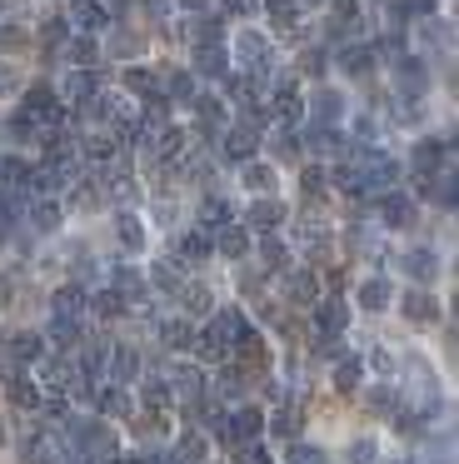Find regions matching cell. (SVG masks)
Instances as JSON below:
<instances>
[{"label":"cell","mask_w":459,"mask_h":464,"mask_svg":"<svg viewBox=\"0 0 459 464\" xmlns=\"http://www.w3.org/2000/svg\"><path fill=\"white\" fill-rule=\"evenodd\" d=\"M220 15H225V21H255L259 15V0H220Z\"/></svg>","instance_id":"obj_56"},{"label":"cell","mask_w":459,"mask_h":464,"mask_svg":"<svg viewBox=\"0 0 459 464\" xmlns=\"http://www.w3.org/2000/svg\"><path fill=\"white\" fill-rule=\"evenodd\" d=\"M70 35H75V31H70V21H65V15H40L35 41L45 45V55H50V61H55V55L65 51V41H70Z\"/></svg>","instance_id":"obj_27"},{"label":"cell","mask_w":459,"mask_h":464,"mask_svg":"<svg viewBox=\"0 0 459 464\" xmlns=\"http://www.w3.org/2000/svg\"><path fill=\"white\" fill-rule=\"evenodd\" d=\"M279 225H285V205H279L275 195H259V200H249V210H245V230L275 235Z\"/></svg>","instance_id":"obj_16"},{"label":"cell","mask_w":459,"mask_h":464,"mask_svg":"<svg viewBox=\"0 0 459 464\" xmlns=\"http://www.w3.org/2000/svg\"><path fill=\"white\" fill-rule=\"evenodd\" d=\"M100 91H105V75H100V71H65V75H60V85H55L60 105H90Z\"/></svg>","instance_id":"obj_11"},{"label":"cell","mask_w":459,"mask_h":464,"mask_svg":"<svg viewBox=\"0 0 459 464\" xmlns=\"http://www.w3.org/2000/svg\"><path fill=\"white\" fill-rule=\"evenodd\" d=\"M70 21L80 25V35L110 31V0H70Z\"/></svg>","instance_id":"obj_18"},{"label":"cell","mask_w":459,"mask_h":464,"mask_svg":"<svg viewBox=\"0 0 459 464\" xmlns=\"http://www.w3.org/2000/svg\"><path fill=\"white\" fill-rule=\"evenodd\" d=\"M355 300H359V310H365V314H379V310H389V304H395V290H389L385 275H365V280H359V290H355Z\"/></svg>","instance_id":"obj_21"},{"label":"cell","mask_w":459,"mask_h":464,"mask_svg":"<svg viewBox=\"0 0 459 464\" xmlns=\"http://www.w3.org/2000/svg\"><path fill=\"white\" fill-rule=\"evenodd\" d=\"M259 434H265V410H255V404H239V410H230V440L255 444Z\"/></svg>","instance_id":"obj_25"},{"label":"cell","mask_w":459,"mask_h":464,"mask_svg":"<svg viewBox=\"0 0 459 464\" xmlns=\"http://www.w3.org/2000/svg\"><path fill=\"white\" fill-rule=\"evenodd\" d=\"M299 250H305L309 260H325V255H329V230L319 220H305V225H299Z\"/></svg>","instance_id":"obj_43"},{"label":"cell","mask_w":459,"mask_h":464,"mask_svg":"<svg viewBox=\"0 0 459 464\" xmlns=\"http://www.w3.org/2000/svg\"><path fill=\"white\" fill-rule=\"evenodd\" d=\"M449 150H454V145L439 140V135H419V140L409 145V170H415L419 180H429V175L449 170Z\"/></svg>","instance_id":"obj_8"},{"label":"cell","mask_w":459,"mask_h":464,"mask_svg":"<svg viewBox=\"0 0 459 464\" xmlns=\"http://www.w3.org/2000/svg\"><path fill=\"white\" fill-rule=\"evenodd\" d=\"M295 5H329V0H295Z\"/></svg>","instance_id":"obj_62"},{"label":"cell","mask_w":459,"mask_h":464,"mask_svg":"<svg viewBox=\"0 0 459 464\" xmlns=\"http://www.w3.org/2000/svg\"><path fill=\"white\" fill-rule=\"evenodd\" d=\"M5 354L10 360H25V364H40L45 360V334H30V330H15V334H5Z\"/></svg>","instance_id":"obj_29"},{"label":"cell","mask_w":459,"mask_h":464,"mask_svg":"<svg viewBox=\"0 0 459 464\" xmlns=\"http://www.w3.org/2000/svg\"><path fill=\"white\" fill-rule=\"evenodd\" d=\"M389 85H395L399 101H425L429 85H435V71H429V61H419L415 51H405L399 61H389Z\"/></svg>","instance_id":"obj_4"},{"label":"cell","mask_w":459,"mask_h":464,"mask_svg":"<svg viewBox=\"0 0 459 464\" xmlns=\"http://www.w3.org/2000/svg\"><path fill=\"white\" fill-rule=\"evenodd\" d=\"M249 334V320L245 310H235V304H225V310L210 314L205 330H195V350L205 354V360H225V354H235V344Z\"/></svg>","instance_id":"obj_2"},{"label":"cell","mask_w":459,"mask_h":464,"mask_svg":"<svg viewBox=\"0 0 459 464\" xmlns=\"http://www.w3.org/2000/svg\"><path fill=\"white\" fill-rule=\"evenodd\" d=\"M239 464H275V459H269V450H265V444H245Z\"/></svg>","instance_id":"obj_58"},{"label":"cell","mask_w":459,"mask_h":464,"mask_svg":"<svg viewBox=\"0 0 459 464\" xmlns=\"http://www.w3.org/2000/svg\"><path fill=\"white\" fill-rule=\"evenodd\" d=\"M225 225H235V210H230V200H220V195H205V200H200V225H195V230L220 235Z\"/></svg>","instance_id":"obj_30"},{"label":"cell","mask_w":459,"mask_h":464,"mask_svg":"<svg viewBox=\"0 0 459 464\" xmlns=\"http://www.w3.org/2000/svg\"><path fill=\"white\" fill-rule=\"evenodd\" d=\"M335 71L345 75V81H375L379 61H375V51H369L365 41H349V45L335 51Z\"/></svg>","instance_id":"obj_12"},{"label":"cell","mask_w":459,"mask_h":464,"mask_svg":"<svg viewBox=\"0 0 459 464\" xmlns=\"http://www.w3.org/2000/svg\"><path fill=\"white\" fill-rule=\"evenodd\" d=\"M369 364H375V370L385 374V380H395V370H399V360L385 350V344H375V350H369Z\"/></svg>","instance_id":"obj_57"},{"label":"cell","mask_w":459,"mask_h":464,"mask_svg":"<svg viewBox=\"0 0 459 464\" xmlns=\"http://www.w3.org/2000/svg\"><path fill=\"white\" fill-rule=\"evenodd\" d=\"M60 55H65L70 71H95L100 65V35H70Z\"/></svg>","instance_id":"obj_24"},{"label":"cell","mask_w":459,"mask_h":464,"mask_svg":"<svg viewBox=\"0 0 459 464\" xmlns=\"http://www.w3.org/2000/svg\"><path fill=\"white\" fill-rule=\"evenodd\" d=\"M140 400H145L150 414H165L170 410V384L165 380H145V384H140Z\"/></svg>","instance_id":"obj_50"},{"label":"cell","mask_w":459,"mask_h":464,"mask_svg":"<svg viewBox=\"0 0 459 464\" xmlns=\"http://www.w3.org/2000/svg\"><path fill=\"white\" fill-rule=\"evenodd\" d=\"M275 434H295V414H289V410L275 414Z\"/></svg>","instance_id":"obj_61"},{"label":"cell","mask_w":459,"mask_h":464,"mask_svg":"<svg viewBox=\"0 0 459 464\" xmlns=\"http://www.w3.org/2000/svg\"><path fill=\"white\" fill-rule=\"evenodd\" d=\"M60 200H30V230L35 235H55L60 230Z\"/></svg>","instance_id":"obj_42"},{"label":"cell","mask_w":459,"mask_h":464,"mask_svg":"<svg viewBox=\"0 0 459 464\" xmlns=\"http://www.w3.org/2000/svg\"><path fill=\"white\" fill-rule=\"evenodd\" d=\"M425 185V200H435V205H454V170H439V175H429V180H419Z\"/></svg>","instance_id":"obj_47"},{"label":"cell","mask_w":459,"mask_h":464,"mask_svg":"<svg viewBox=\"0 0 459 464\" xmlns=\"http://www.w3.org/2000/svg\"><path fill=\"white\" fill-rule=\"evenodd\" d=\"M0 374H5V394H10V404H20V410H35V404H40V390H35V380H30L25 370H20L15 360H10Z\"/></svg>","instance_id":"obj_23"},{"label":"cell","mask_w":459,"mask_h":464,"mask_svg":"<svg viewBox=\"0 0 459 464\" xmlns=\"http://www.w3.org/2000/svg\"><path fill=\"white\" fill-rule=\"evenodd\" d=\"M225 51H230V61L239 65V75H249V81H275V61H279V51H275V35L265 31V25H235V31L225 35Z\"/></svg>","instance_id":"obj_1"},{"label":"cell","mask_w":459,"mask_h":464,"mask_svg":"<svg viewBox=\"0 0 459 464\" xmlns=\"http://www.w3.org/2000/svg\"><path fill=\"white\" fill-rule=\"evenodd\" d=\"M345 464H379V440H369V434H359V440H349V450H345Z\"/></svg>","instance_id":"obj_54"},{"label":"cell","mask_w":459,"mask_h":464,"mask_svg":"<svg viewBox=\"0 0 459 464\" xmlns=\"http://www.w3.org/2000/svg\"><path fill=\"white\" fill-rule=\"evenodd\" d=\"M399 265H405V270L415 275L419 285H429V280H435V275H439V255H435V250H409V255H405V260H399Z\"/></svg>","instance_id":"obj_45"},{"label":"cell","mask_w":459,"mask_h":464,"mask_svg":"<svg viewBox=\"0 0 459 464\" xmlns=\"http://www.w3.org/2000/svg\"><path fill=\"white\" fill-rule=\"evenodd\" d=\"M95 404H100V414H130V400H125V390L120 384H105V390H95Z\"/></svg>","instance_id":"obj_52"},{"label":"cell","mask_w":459,"mask_h":464,"mask_svg":"<svg viewBox=\"0 0 459 464\" xmlns=\"http://www.w3.org/2000/svg\"><path fill=\"white\" fill-rule=\"evenodd\" d=\"M309 324H315L319 340H345V330H349V304L335 300V295H319V300L309 304Z\"/></svg>","instance_id":"obj_7"},{"label":"cell","mask_w":459,"mask_h":464,"mask_svg":"<svg viewBox=\"0 0 459 464\" xmlns=\"http://www.w3.org/2000/svg\"><path fill=\"white\" fill-rule=\"evenodd\" d=\"M259 270L265 275H285L289 270V245L279 235H259Z\"/></svg>","instance_id":"obj_32"},{"label":"cell","mask_w":459,"mask_h":464,"mask_svg":"<svg viewBox=\"0 0 459 464\" xmlns=\"http://www.w3.org/2000/svg\"><path fill=\"white\" fill-rule=\"evenodd\" d=\"M285 300L309 310V304L319 300V275L315 270H285Z\"/></svg>","instance_id":"obj_26"},{"label":"cell","mask_w":459,"mask_h":464,"mask_svg":"<svg viewBox=\"0 0 459 464\" xmlns=\"http://www.w3.org/2000/svg\"><path fill=\"white\" fill-rule=\"evenodd\" d=\"M215 140H220V155H225V160H235V165L255 160V150H259V130H249V125H239V121L225 125Z\"/></svg>","instance_id":"obj_13"},{"label":"cell","mask_w":459,"mask_h":464,"mask_svg":"<svg viewBox=\"0 0 459 464\" xmlns=\"http://www.w3.org/2000/svg\"><path fill=\"white\" fill-rule=\"evenodd\" d=\"M389 464H409V459H389Z\"/></svg>","instance_id":"obj_63"},{"label":"cell","mask_w":459,"mask_h":464,"mask_svg":"<svg viewBox=\"0 0 459 464\" xmlns=\"http://www.w3.org/2000/svg\"><path fill=\"white\" fill-rule=\"evenodd\" d=\"M205 454H210V434H200L195 424H190V430L175 440V454H170V464H205Z\"/></svg>","instance_id":"obj_31"},{"label":"cell","mask_w":459,"mask_h":464,"mask_svg":"<svg viewBox=\"0 0 459 464\" xmlns=\"http://www.w3.org/2000/svg\"><path fill=\"white\" fill-rule=\"evenodd\" d=\"M65 464H80V459H65Z\"/></svg>","instance_id":"obj_64"},{"label":"cell","mask_w":459,"mask_h":464,"mask_svg":"<svg viewBox=\"0 0 459 464\" xmlns=\"http://www.w3.org/2000/svg\"><path fill=\"white\" fill-rule=\"evenodd\" d=\"M305 121L319 125V130H345L349 121V95L339 85H315L305 101Z\"/></svg>","instance_id":"obj_3"},{"label":"cell","mask_w":459,"mask_h":464,"mask_svg":"<svg viewBox=\"0 0 459 464\" xmlns=\"http://www.w3.org/2000/svg\"><path fill=\"white\" fill-rule=\"evenodd\" d=\"M415 41H419V61H449L454 55V21H449L444 11L425 15V21H415Z\"/></svg>","instance_id":"obj_5"},{"label":"cell","mask_w":459,"mask_h":464,"mask_svg":"<svg viewBox=\"0 0 459 464\" xmlns=\"http://www.w3.org/2000/svg\"><path fill=\"white\" fill-rule=\"evenodd\" d=\"M120 85H125L130 95H140V101H150V95H160V71H150V65H125Z\"/></svg>","instance_id":"obj_35"},{"label":"cell","mask_w":459,"mask_h":464,"mask_svg":"<svg viewBox=\"0 0 459 464\" xmlns=\"http://www.w3.org/2000/svg\"><path fill=\"white\" fill-rule=\"evenodd\" d=\"M165 384H170V400H180V404H200V394H205V374L195 364H175Z\"/></svg>","instance_id":"obj_19"},{"label":"cell","mask_w":459,"mask_h":464,"mask_svg":"<svg viewBox=\"0 0 459 464\" xmlns=\"http://www.w3.org/2000/svg\"><path fill=\"white\" fill-rule=\"evenodd\" d=\"M329 374H335V390H339V394H355L359 380H365V364H359V354H339Z\"/></svg>","instance_id":"obj_40"},{"label":"cell","mask_w":459,"mask_h":464,"mask_svg":"<svg viewBox=\"0 0 459 464\" xmlns=\"http://www.w3.org/2000/svg\"><path fill=\"white\" fill-rule=\"evenodd\" d=\"M210 390H215L220 400H239V390H245V370H239V364H225V370L215 374V384H210Z\"/></svg>","instance_id":"obj_49"},{"label":"cell","mask_w":459,"mask_h":464,"mask_svg":"<svg viewBox=\"0 0 459 464\" xmlns=\"http://www.w3.org/2000/svg\"><path fill=\"white\" fill-rule=\"evenodd\" d=\"M359 25H365V0H329V21H325V35L329 41H355Z\"/></svg>","instance_id":"obj_10"},{"label":"cell","mask_w":459,"mask_h":464,"mask_svg":"<svg viewBox=\"0 0 459 464\" xmlns=\"http://www.w3.org/2000/svg\"><path fill=\"white\" fill-rule=\"evenodd\" d=\"M25 91V71L15 61H0V101H15Z\"/></svg>","instance_id":"obj_51"},{"label":"cell","mask_w":459,"mask_h":464,"mask_svg":"<svg viewBox=\"0 0 459 464\" xmlns=\"http://www.w3.org/2000/svg\"><path fill=\"white\" fill-rule=\"evenodd\" d=\"M50 310H55V320H80V314H85V290H80V285H60V290L50 295Z\"/></svg>","instance_id":"obj_36"},{"label":"cell","mask_w":459,"mask_h":464,"mask_svg":"<svg viewBox=\"0 0 459 464\" xmlns=\"http://www.w3.org/2000/svg\"><path fill=\"white\" fill-rule=\"evenodd\" d=\"M115 235H120V245H125L130 255L145 250V220H140L135 210H120V215H115Z\"/></svg>","instance_id":"obj_37"},{"label":"cell","mask_w":459,"mask_h":464,"mask_svg":"<svg viewBox=\"0 0 459 464\" xmlns=\"http://www.w3.org/2000/svg\"><path fill=\"white\" fill-rule=\"evenodd\" d=\"M305 140H309V150H315V155H345L349 135L345 130H319V125H305Z\"/></svg>","instance_id":"obj_41"},{"label":"cell","mask_w":459,"mask_h":464,"mask_svg":"<svg viewBox=\"0 0 459 464\" xmlns=\"http://www.w3.org/2000/svg\"><path fill=\"white\" fill-rule=\"evenodd\" d=\"M190 115H195L200 135H220V130H225V121H230V111H225V95H215V91H200L195 101H190Z\"/></svg>","instance_id":"obj_15"},{"label":"cell","mask_w":459,"mask_h":464,"mask_svg":"<svg viewBox=\"0 0 459 464\" xmlns=\"http://www.w3.org/2000/svg\"><path fill=\"white\" fill-rule=\"evenodd\" d=\"M105 380L120 384V390H125L130 380H140V354H135V344H110V354H105Z\"/></svg>","instance_id":"obj_17"},{"label":"cell","mask_w":459,"mask_h":464,"mask_svg":"<svg viewBox=\"0 0 459 464\" xmlns=\"http://www.w3.org/2000/svg\"><path fill=\"white\" fill-rule=\"evenodd\" d=\"M25 45H30V25L20 21H0V61H10V55H25Z\"/></svg>","instance_id":"obj_38"},{"label":"cell","mask_w":459,"mask_h":464,"mask_svg":"<svg viewBox=\"0 0 459 464\" xmlns=\"http://www.w3.org/2000/svg\"><path fill=\"white\" fill-rule=\"evenodd\" d=\"M299 195H305V200H325V195H329L325 170H319V165H305V170H299Z\"/></svg>","instance_id":"obj_53"},{"label":"cell","mask_w":459,"mask_h":464,"mask_svg":"<svg viewBox=\"0 0 459 464\" xmlns=\"http://www.w3.org/2000/svg\"><path fill=\"white\" fill-rule=\"evenodd\" d=\"M20 11H25V0H0V21H15Z\"/></svg>","instance_id":"obj_60"},{"label":"cell","mask_w":459,"mask_h":464,"mask_svg":"<svg viewBox=\"0 0 459 464\" xmlns=\"http://www.w3.org/2000/svg\"><path fill=\"white\" fill-rule=\"evenodd\" d=\"M399 314H405L409 324H435V320H439V300L425 290V285H415V290L399 300Z\"/></svg>","instance_id":"obj_22"},{"label":"cell","mask_w":459,"mask_h":464,"mask_svg":"<svg viewBox=\"0 0 459 464\" xmlns=\"http://www.w3.org/2000/svg\"><path fill=\"white\" fill-rule=\"evenodd\" d=\"M175 300H180V310H190V314H210V310H215V290H210L205 280H185Z\"/></svg>","instance_id":"obj_33"},{"label":"cell","mask_w":459,"mask_h":464,"mask_svg":"<svg viewBox=\"0 0 459 464\" xmlns=\"http://www.w3.org/2000/svg\"><path fill=\"white\" fill-rule=\"evenodd\" d=\"M239 180H245V190L259 200V195H275V180H279V175H275V165H269V160H259V155H255V160L239 165Z\"/></svg>","instance_id":"obj_28"},{"label":"cell","mask_w":459,"mask_h":464,"mask_svg":"<svg viewBox=\"0 0 459 464\" xmlns=\"http://www.w3.org/2000/svg\"><path fill=\"white\" fill-rule=\"evenodd\" d=\"M145 280H150V285H160V290H170V295H180V285H185V270H180L175 260H155Z\"/></svg>","instance_id":"obj_48"},{"label":"cell","mask_w":459,"mask_h":464,"mask_svg":"<svg viewBox=\"0 0 459 464\" xmlns=\"http://www.w3.org/2000/svg\"><path fill=\"white\" fill-rule=\"evenodd\" d=\"M50 344H55V350H80V340H85V324L80 320H50Z\"/></svg>","instance_id":"obj_44"},{"label":"cell","mask_w":459,"mask_h":464,"mask_svg":"<svg viewBox=\"0 0 459 464\" xmlns=\"http://www.w3.org/2000/svg\"><path fill=\"white\" fill-rule=\"evenodd\" d=\"M175 5H180V11H185V15H205L210 5H215V0H175Z\"/></svg>","instance_id":"obj_59"},{"label":"cell","mask_w":459,"mask_h":464,"mask_svg":"<svg viewBox=\"0 0 459 464\" xmlns=\"http://www.w3.org/2000/svg\"><path fill=\"white\" fill-rule=\"evenodd\" d=\"M295 71H299V75H309V81H325V71H329V51H325V45H299V51H295Z\"/></svg>","instance_id":"obj_39"},{"label":"cell","mask_w":459,"mask_h":464,"mask_svg":"<svg viewBox=\"0 0 459 464\" xmlns=\"http://www.w3.org/2000/svg\"><path fill=\"white\" fill-rule=\"evenodd\" d=\"M190 75H195V81H225L230 51L225 45H190Z\"/></svg>","instance_id":"obj_14"},{"label":"cell","mask_w":459,"mask_h":464,"mask_svg":"<svg viewBox=\"0 0 459 464\" xmlns=\"http://www.w3.org/2000/svg\"><path fill=\"white\" fill-rule=\"evenodd\" d=\"M210 250H215V240H210L205 230H195V225L175 235V265H205Z\"/></svg>","instance_id":"obj_20"},{"label":"cell","mask_w":459,"mask_h":464,"mask_svg":"<svg viewBox=\"0 0 459 464\" xmlns=\"http://www.w3.org/2000/svg\"><path fill=\"white\" fill-rule=\"evenodd\" d=\"M105 290H115L120 300H125V310H140V304L150 310V280H145V270H135V265H110Z\"/></svg>","instance_id":"obj_6"},{"label":"cell","mask_w":459,"mask_h":464,"mask_svg":"<svg viewBox=\"0 0 459 464\" xmlns=\"http://www.w3.org/2000/svg\"><path fill=\"white\" fill-rule=\"evenodd\" d=\"M375 210H379V225H385V230H409V225L419 220V200L409 190H385L375 200Z\"/></svg>","instance_id":"obj_9"},{"label":"cell","mask_w":459,"mask_h":464,"mask_svg":"<svg viewBox=\"0 0 459 464\" xmlns=\"http://www.w3.org/2000/svg\"><path fill=\"white\" fill-rule=\"evenodd\" d=\"M90 310H95L100 320H120V314H125V300H120L115 290H95L90 295Z\"/></svg>","instance_id":"obj_55"},{"label":"cell","mask_w":459,"mask_h":464,"mask_svg":"<svg viewBox=\"0 0 459 464\" xmlns=\"http://www.w3.org/2000/svg\"><path fill=\"white\" fill-rule=\"evenodd\" d=\"M210 240H215V250L225 255V260H245V255H249V230H245L239 220L225 225L220 235H210Z\"/></svg>","instance_id":"obj_34"},{"label":"cell","mask_w":459,"mask_h":464,"mask_svg":"<svg viewBox=\"0 0 459 464\" xmlns=\"http://www.w3.org/2000/svg\"><path fill=\"white\" fill-rule=\"evenodd\" d=\"M160 340L170 350H195V324L190 320H160Z\"/></svg>","instance_id":"obj_46"}]
</instances>
